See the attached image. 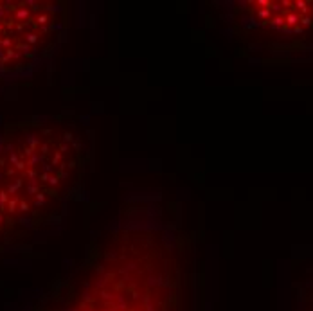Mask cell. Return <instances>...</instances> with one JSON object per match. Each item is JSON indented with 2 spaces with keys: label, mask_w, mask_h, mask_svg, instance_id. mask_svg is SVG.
Wrapping results in <instances>:
<instances>
[{
  "label": "cell",
  "mask_w": 313,
  "mask_h": 311,
  "mask_svg": "<svg viewBox=\"0 0 313 311\" xmlns=\"http://www.w3.org/2000/svg\"><path fill=\"white\" fill-rule=\"evenodd\" d=\"M81 142L58 124L0 135V237H20L56 219L81 176Z\"/></svg>",
  "instance_id": "6da1fadb"
},
{
  "label": "cell",
  "mask_w": 313,
  "mask_h": 311,
  "mask_svg": "<svg viewBox=\"0 0 313 311\" xmlns=\"http://www.w3.org/2000/svg\"><path fill=\"white\" fill-rule=\"evenodd\" d=\"M225 33L247 54H293L313 49V0H218Z\"/></svg>",
  "instance_id": "7a4b0ae2"
},
{
  "label": "cell",
  "mask_w": 313,
  "mask_h": 311,
  "mask_svg": "<svg viewBox=\"0 0 313 311\" xmlns=\"http://www.w3.org/2000/svg\"><path fill=\"white\" fill-rule=\"evenodd\" d=\"M65 34L61 2H0V90L29 79L56 54Z\"/></svg>",
  "instance_id": "3957f363"
}]
</instances>
